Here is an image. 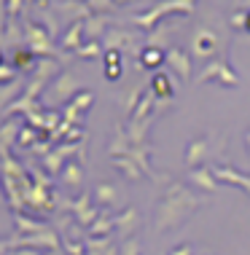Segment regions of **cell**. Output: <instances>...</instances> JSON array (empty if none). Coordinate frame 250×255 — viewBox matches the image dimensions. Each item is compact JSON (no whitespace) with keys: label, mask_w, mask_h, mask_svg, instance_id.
I'll return each instance as SVG.
<instances>
[]
</instances>
